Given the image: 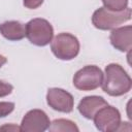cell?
Listing matches in <instances>:
<instances>
[{
	"mask_svg": "<svg viewBox=\"0 0 132 132\" xmlns=\"http://www.w3.org/2000/svg\"><path fill=\"white\" fill-rule=\"evenodd\" d=\"M79 41L70 33H60L52 40L51 50L60 60L69 61L74 59L79 53Z\"/></svg>",
	"mask_w": 132,
	"mask_h": 132,
	"instance_id": "obj_4",
	"label": "cell"
},
{
	"mask_svg": "<svg viewBox=\"0 0 132 132\" xmlns=\"http://www.w3.org/2000/svg\"><path fill=\"white\" fill-rule=\"evenodd\" d=\"M105 105H107V102L102 97L95 95L87 96L79 101L77 109L84 118L88 120H93L95 113Z\"/></svg>",
	"mask_w": 132,
	"mask_h": 132,
	"instance_id": "obj_10",
	"label": "cell"
},
{
	"mask_svg": "<svg viewBox=\"0 0 132 132\" xmlns=\"http://www.w3.org/2000/svg\"><path fill=\"white\" fill-rule=\"evenodd\" d=\"M93 120L96 128L102 132L119 131V128L122 125L121 113L119 109L108 104L100 108L95 113Z\"/></svg>",
	"mask_w": 132,
	"mask_h": 132,
	"instance_id": "obj_6",
	"label": "cell"
},
{
	"mask_svg": "<svg viewBox=\"0 0 132 132\" xmlns=\"http://www.w3.org/2000/svg\"><path fill=\"white\" fill-rule=\"evenodd\" d=\"M24 6L29 9H36L43 3V0H24Z\"/></svg>",
	"mask_w": 132,
	"mask_h": 132,
	"instance_id": "obj_16",
	"label": "cell"
},
{
	"mask_svg": "<svg viewBox=\"0 0 132 132\" xmlns=\"http://www.w3.org/2000/svg\"><path fill=\"white\" fill-rule=\"evenodd\" d=\"M109 40L111 45L120 52H130L132 46V27L125 26L113 29Z\"/></svg>",
	"mask_w": 132,
	"mask_h": 132,
	"instance_id": "obj_9",
	"label": "cell"
},
{
	"mask_svg": "<svg viewBox=\"0 0 132 132\" xmlns=\"http://www.w3.org/2000/svg\"><path fill=\"white\" fill-rule=\"evenodd\" d=\"M48 130L51 132H78L79 129L74 122L66 119H58L51 123Z\"/></svg>",
	"mask_w": 132,
	"mask_h": 132,
	"instance_id": "obj_12",
	"label": "cell"
},
{
	"mask_svg": "<svg viewBox=\"0 0 132 132\" xmlns=\"http://www.w3.org/2000/svg\"><path fill=\"white\" fill-rule=\"evenodd\" d=\"M101 86L106 94L118 97L127 94L131 90L132 81L129 74L120 64L111 63L105 67V77Z\"/></svg>",
	"mask_w": 132,
	"mask_h": 132,
	"instance_id": "obj_1",
	"label": "cell"
},
{
	"mask_svg": "<svg viewBox=\"0 0 132 132\" xmlns=\"http://www.w3.org/2000/svg\"><path fill=\"white\" fill-rule=\"evenodd\" d=\"M12 91H13V87L10 84L0 79V97L8 96L9 94H11Z\"/></svg>",
	"mask_w": 132,
	"mask_h": 132,
	"instance_id": "obj_15",
	"label": "cell"
},
{
	"mask_svg": "<svg viewBox=\"0 0 132 132\" xmlns=\"http://www.w3.org/2000/svg\"><path fill=\"white\" fill-rule=\"evenodd\" d=\"M26 36L32 44L45 46L53 40L54 28L48 21L36 18L26 24Z\"/></svg>",
	"mask_w": 132,
	"mask_h": 132,
	"instance_id": "obj_3",
	"label": "cell"
},
{
	"mask_svg": "<svg viewBox=\"0 0 132 132\" xmlns=\"http://www.w3.org/2000/svg\"><path fill=\"white\" fill-rule=\"evenodd\" d=\"M0 130H12V131H21V129L19 127H16L15 125L13 124H10V125H5L3 127H0Z\"/></svg>",
	"mask_w": 132,
	"mask_h": 132,
	"instance_id": "obj_17",
	"label": "cell"
},
{
	"mask_svg": "<svg viewBox=\"0 0 132 132\" xmlns=\"http://www.w3.org/2000/svg\"><path fill=\"white\" fill-rule=\"evenodd\" d=\"M46 102L54 110L69 113L73 109L74 99L73 96L60 88H51L46 93Z\"/></svg>",
	"mask_w": 132,
	"mask_h": 132,
	"instance_id": "obj_7",
	"label": "cell"
},
{
	"mask_svg": "<svg viewBox=\"0 0 132 132\" xmlns=\"http://www.w3.org/2000/svg\"><path fill=\"white\" fill-rule=\"evenodd\" d=\"M50 125L51 121L43 110L31 109L24 116L20 129L24 132H43Z\"/></svg>",
	"mask_w": 132,
	"mask_h": 132,
	"instance_id": "obj_8",
	"label": "cell"
},
{
	"mask_svg": "<svg viewBox=\"0 0 132 132\" xmlns=\"http://www.w3.org/2000/svg\"><path fill=\"white\" fill-rule=\"evenodd\" d=\"M105 8L112 11H121L128 7V0H102Z\"/></svg>",
	"mask_w": 132,
	"mask_h": 132,
	"instance_id": "obj_13",
	"label": "cell"
},
{
	"mask_svg": "<svg viewBox=\"0 0 132 132\" xmlns=\"http://www.w3.org/2000/svg\"><path fill=\"white\" fill-rule=\"evenodd\" d=\"M1 35L10 41H19L26 36V26L19 21H6L0 24Z\"/></svg>",
	"mask_w": 132,
	"mask_h": 132,
	"instance_id": "obj_11",
	"label": "cell"
},
{
	"mask_svg": "<svg viewBox=\"0 0 132 132\" xmlns=\"http://www.w3.org/2000/svg\"><path fill=\"white\" fill-rule=\"evenodd\" d=\"M6 61H7V59L4 57V56H2V55H0V68L6 63Z\"/></svg>",
	"mask_w": 132,
	"mask_h": 132,
	"instance_id": "obj_18",
	"label": "cell"
},
{
	"mask_svg": "<svg viewBox=\"0 0 132 132\" xmlns=\"http://www.w3.org/2000/svg\"><path fill=\"white\" fill-rule=\"evenodd\" d=\"M103 80V72L96 65H87L75 72L73 86L80 91H92L99 88Z\"/></svg>",
	"mask_w": 132,
	"mask_h": 132,
	"instance_id": "obj_5",
	"label": "cell"
},
{
	"mask_svg": "<svg viewBox=\"0 0 132 132\" xmlns=\"http://www.w3.org/2000/svg\"><path fill=\"white\" fill-rule=\"evenodd\" d=\"M14 109L13 102H0V118H5Z\"/></svg>",
	"mask_w": 132,
	"mask_h": 132,
	"instance_id": "obj_14",
	"label": "cell"
},
{
	"mask_svg": "<svg viewBox=\"0 0 132 132\" xmlns=\"http://www.w3.org/2000/svg\"><path fill=\"white\" fill-rule=\"evenodd\" d=\"M131 19V8L126 7L121 11H112L105 7L96 9L92 15V23L99 30L116 29L119 25L128 22Z\"/></svg>",
	"mask_w": 132,
	"mask_h": 132,
	"instance_id": "obj_2",
	"label": "cell"
}]
</instances>
